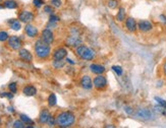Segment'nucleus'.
<instances>
[{"label":"nucleus","instance_id":"nucleus-1","mask_svg":"<svg viewBox=\"0 0 166 128\" xmlns=\"http://www.w3.org/2000/svg\"><path fill=\"white\" fill-rule=\"evenodd\" d=\"M76 121V116L71 112H62L56 117V124L59 127H70Z\"/></svg>","mask_w":166,"mask_h":128},{"label":"nucleus","instance_id":"nucleus-2","mask_svg":"<svg viewBox=\"0 0 166 128\" xmlns=\"http://www.w3.org/2000/svg\"><path fill=\"white\" fill-rule=\"evenodd\" d=\"M35 52L36 55L41 59H46L49 57L50 53H51V49H50V45L44 42L42 39L38 40L35 44Z\"/></svg>","mask_w":166,"mask_h":128},{"label":"nucleus","instance_id":"nucleus-3","mask_svg":"<svg viewBox=\"0 0 166 128\" xmlns=\"http://www.w3.org/2000/svg\"><path fill=\"white\" fill-rule=\"evenodd\" d=\"M76 53L80 58H82L83 60L86 61L93 60L96 56L95 51L93 49H91L90 47L85 46V45H80L79 47H77Z\"/></svg>","mask_w":166,"mask_h":128},{"label":"nucleus","instance_id":"nucleus-4","mask_svg":"<svg viewBox=\"0 0 166 128\" xmlns=\"http://www.w3.org/2000/svg\"><path fill=\"white\" fill-rule=\"evenodd\" d=\"M93 84L95 87V89H97L99 90H104L107 87V79L103 74H98L97 76L94 78Z\"/></svg>","mask_w":166,"mask_h":128},{"label":"nucleus","instance_id":"nucleus-5","mask_svg":"<svg viewBox=\"0 0 166 128\" xmlns=\"http://www.w3.org/2000/svg\"><path fill=\"white\" fill-rule=\"evenodd\" d=\"M35 18V15L33 12L29 11V10H23L20 13V17L18 20H20V23H30L31 21H33Z\"/></svg>","mask_w":166,"mask_h":128},{"label":"nucleus","instance_id":"nucleus-6","mask_svg":"<svg viewBox=\"0 0 166 128\" xmlns=\"http://www.w3.org/2000/svg\"><path fill=\"white\" fill-rule=\"evenodd\" d=\"M125 29L130 32V33H135L138 30V23L136 21V20L133 17H127L125 18Z\"/></svg>","mask_w":166,"mask_h":128},{"label":"nucleus","instance_id":"nucleus-7","mask_svg":"<svg viewBox=\"0 0 166 128\" xmlns=\"http://www.w3.org/2000/svg\"><path fill=\"white\" fill-rule=\"evenodd\" d=\"M138 29L143 33H148L153 29V25H152L151 21L149 20H140L138 23Z\"/></svg>","mask_w":166,"mask_h":128},{"label":"nucleus","instance_id":"nucleus-8","mask_svg":"<svg viewBox=\"0 0 166 128\" xmlns=\"http://www.w3.org/2000/svg\"><path fill=\"white\" fill-rule=\"evenodd\" d=\"M8 46L13 50H20L21 47V40L17 36H11L8 38Z\"/></svg>","mask_w":166,"mask_h":128},{"label":"nucleus","instance_id":"nucleus-9","mask_svg":"<svg viewBox=\"0 0 166 128\" xmlns=\"http://www.w3.org/2000/svg\"><path fill=\"white\" fill-rule=\"evenodd\" d=\"M42 40L44 42H46L47 44H52L53 41H54V35L51 31L49 30V29H45V30H43L42 32Z\"/></svg>","mask_w":166,"mask_h":128},{"label":"nucleus","instance_id":"nucleus-10","mask_svg":"<svg viewBox=\"0 0 166 128\" xmlns=\"http://www.w3.org/2000/svg\"><path fill=\"white\" fill-rule=\"evenodd\" d=\"M81 87L85 90H91L94 87L93 81H92V78H91L90 75H87V74H86V75L82 77L81 78Z\"/></svg>","mask_w":166,"mask_h":128},{"label":"nucleus","instance_id":"nucleus-11","mask_svg":"<svg viewBox=\"0 0 166 128\" xmlns=\"http://www.w3.org/2000/svg\"><path fill=\"white\" fill-rule=\"evenodd\" d=\"M67 55V51L64 48H58L53 53V59L54 60H63Z\"/></svg>","mask_w":166,"mask_h":128},{"label":"nucleus","instance_id":"nucleus-12","mask_svg":"<svg viewBox=\"0 0 166 128\" xmlns=\"http://www.w3.org/2000/svg\"><path fill=\"white\" fill-rule=\"evenodd\" d=\"M18 56L21 60L26 61V62H31L33 60V55L31 54V52L27 49H20L18 52Z\"/></svg>","mask_w":166,"mask_h":128},{"label":"nucleus","instance_id":"nucleus-13","mask_svg":"<svg viewBox=\"0 0 166 128\" xmlns=\"http://www.w3.org/2000/svg\"><path fill=\"white\" fill-rule=\"evenodd\" d=\"M25 31H26V34L28 35L30 38H35V37L38 36V29L35 26L31 25V23H27Z\"/></svg>","mask_w":166,"mask_h":128},{"label":"nucleus","instance_id":"nucleus-14","mask_svg":"<svg viewBox=\"0 0 166 128\" xmlns=\"http://www.w3.org/2000/svg\"><path fill=\"white\" fill-rule=\"evenodd\" d=\"M90 70L92 71L94 74H103L105 72V67L101 64H98V63H93L90 65Z\"/></svg>","mask_w":166,"mask_h":128},{"label":"nucleus","instance_id":"nucleus-15","mask_svg":"<svg viewBox=\"0 0 166 128\" xmlns=\"http://www.w3.org/2000/svg\"><path fill=\"white\" fill-rule=\"evenodd\" d=\"M66 43H67V45H69V46L79 47L80 45L82 44V41H81V39L79 38V36H77V35H74V36L69 37V38L67 39V41H66Z\"/></svg>","mask_w":166,"mask_h":128},{"label":"nucleus","instance_id":"nucleus-16","mask_svg":"<svg viewBox=\"0 0 166 128\" xmlns=\"http://www.w3.org/2000/svg\"><path fill=\"white\" fill-rule=\"evenodd\" d=\"M51 117V114L49 113L48 110H42L41 113H40V116H39V121L40 123L42 124H46L48 122V120Z\"/></svg>","mask_w":166,"mask_h":128},{"label":"nucleus","instance_id":"nucleus-17","mask_svg":"<svg viewBox=\"0 0 166 128\" xmlns=\"http://www.w3.org/2000/svg\"><path fill=\"white\" fill-rule=\"evenodd\" d=\"M23 93L28 97H33V96L37 94V89L34 85H27V87H23Z\"/></svg>","mask_w":166,"mask_h":128},{"label":"nucleus","instance_id":"nucleus-18","mask_svg":"<svg viewBox=\"0 0 166 128\" xmlns=\"http://www.w3.org/2000/svg\"><path fill=\"white\" fill-rule=\"evenodd\" d=\"M136 116L139 118H143V119H150L152 117V113L151 111L147 110V109H141L136 112Z\"/></svg>","mask_w":166,"mask_h":128},{"label":"nucleus","instance_id":"nucleus-19","mask_svg":"<svg viewBox=\"0 0 166 128\" xmlns=\"http://www.w3.org/2000/svg\"><path fill=\"white\" fill-rule=\"evenodd\" d=\"M127 18V14H125V8L124 7H119L118 11H117L116 14V20L118 23H122V21L125 20Z\"/></svg>","mask_w":166,"mask_h":128},{"label":"nucleus","instance_id":"nucleus-20","mask_svg":"<svg viewBox=\"0 0 166 128\" xmlns=\"http://www.w3.org/2000/svg\"><path fill=\"white\" fill-rule=\"evenodd\" d=\"M8 23L10 25V28L12 29L13 31H20V28H21V25H20V20H11L8 21Z\"/></svg>","mask_w":166,"mask_h":128},{"label":"nucleus","instance_id":"nucleus-21","mask_svg":"<svg viewBox=\"0 0 166 128\" xmlns=\"http://www.w3.org/2000/svg\"><path fill=\"white\" fill-rule=\"evenodd\" d=\"M3 4L6 8H9V9H14L17 7V3L14 0H6V1H4Z\"/></svg>","mask_w":166,"mask_h":128},{"label":"nucleus","instance_id":"nucleus-22","mask_svg":"<svg viewBox=\"0 0 166 128\" xmlns=\"http://www.w3.org/2000/svg\"><path fill=\"white\" fill-rule=\"evenodd\" d=\"M56 103H57V99H56V96L54 94H51L48 97V105L50 107H53L56 105Z\"/></svg>","mask_w":166,"mask_h":128},{"label":"nucleus","instance_id":"nucleus-23","mask_svg":"<svg viewBox=\"0 0 166 128\" xmlns=\"http://www.w3.org/2000/svg\"><path fill=\"white\" fill-rule=\"evenodd\" d=\"M112 70H113L118 76L122 75V73H124L122 67H121V66H119V65H113V66H112Z\"/></svg>","mask_w":166,"mask_h":128},{"label":"nucleus","instance_id":"nucleus-24","mask_svg":"<svg viewBox=\"0 0 166 128\" xmlns=\"http://www.w3.org/2000/svg\"><path fill=\"white\" fill-rule=\"evenodd\" d=\"M20 120L23 122H25L26 124H33V120L27 115H23V114H21L20 115Z\"/></svg>","mask_w":166,"mask_h":128},{"label":"nucleus","instance_id":"nucleus-25","mask_svg":"<svg viewBox=\"0 0 166 128\" xmlns=\"http://www.w3.org/2000/svg\"><path fill=\"white\" fill-rule=\"evenodd\" d=\"M53 66H54L55 68H57V69L62 68L64 66V61L63 60H54V62H53Z\"/></svg>","mask_w":166,"mask_h":128},{"label":"nucleus","instance_id":"nucleus-26","mask_svg":"<svg viewBox=\"0 0 166 128\" xmlns=\"http://www.w3.org/2000/svg\"><path fill=\"white\" fill-rule=\"evenodd\" d=\"M118 6V1L117 0H109L108 1V7L111 9H115Z\"/></svg>","mask_w":166,"mask_h":128},{"label":"nucleus","instance_id":"nucleus-27","mask_svg":"<svg viewBox=\"0 0 166 128\" xmlns=\"http://www.w3.org/2000/svg\"><path fill=\"white\" fill-rule=\"evenodd\" d=\"M8 38H9V36L6 32H4V31L0 32V42H5L6 40H8Z\"/></svg>","mask_w":166,"mask_h":128},{"label":"nucleus","instance_id":"nucleus-28","mask_svg":"<svg viewBox=\"0 0 166 128\" xmlns=\"http://www.w3.org/2000/svg\"><path fill=\"white\" fill-rule=\"evenodd\" d=\"M25 122H23L21 120H17V121H14V123H13V127L14 128H23L26 127L25 126Z\"/></svg>","mask_w":166,"mask_h":128},{"label":"nucleus","instance_id":"nucleus-29","mask_svg":"<svg viewBox=\"0 0 166 128\" xmlns=\"http://www.w3.org/2000/svg\"><path fill=\"white\" fill-rule=\"evenodd\" d=\"M50 2H51L52 6L56 7V8H59L61 5H62V1L61 0H50Z\"/></svg>","mask_w":166,"mask_h":128},{"label":"nucleus","instance_id":"nucleus-30","mask_svg":"<svg viewBox=\"0 0 166 128\" xmlns=\"http://www.w3.org/2000/svg\"><path fill=\"white\" fill-rule=\"evenodd\" d=\"M8 89L11 93H13V94H15V93L17 92V84L15 82H11L9 85H8Z\"/></svg>","mask_w":166,"mask_h":128},{"label":"nucleus","instance_id":"nucleus-31","mask_svg":"<svg viewBox=\"0 0 166 128\" xmlns=\"http://www.w3.org/2000/svg\"><path fill=\"white\" fill-rule=\"evenodd\" d=\"M44 11L48 13V14H53V13H54V9H53V7L50 6V5H46V6H44Z\"/></svg>","mask_w":166,"mask_h":128},{"label":"nucleus","instance_id":"nucleus-32","mask_svg":"<svg viewBox=\"0 0 166 128\" xmlns=\"http://www.w3.org/2000/svg\"><path fill=\"white\" fill-rule=\"evenodd\" d=\"M155 101L158 103V105H160V106H162V107H165L166 106V101H164L163 99L161 98H159V97H155Z\"/></svg>","mask_w":166,"mask_h":128},{"label":"nucleus","instance_id":"nucleus-33","mask_svg":"<svg viewBox=\"0 0 166 128\" xmlns=\"http://www.w3.org/2000/svg\"><path fill=\"white\" fill-rule=\"evenodd\" d=\"M0 97L1 98H8V99H12L13 98V93H7V92H3L0 94Z\"/></svg>","mask_w":166,"mask_h":128},{"label":"nucleus","instance_id":"nucleus-34","mask_svg":"<svg viewBox=\"0 0 166 128\" xmlns=\"http://www.w3.org/2000/svg\"><path fill=\"white\" fill-rule=\"evenodd\" d=\"M33 3H34L35 6L39 8V7H41V6L44 5V1H43V0H34Z\"/></svg>","mask_w":166,"mask_h":128},{"label":"nucleus","instance_id":"nucleus-35","mask_svg":"<svg viewBox=\"0 0 166 128\" xmlns=\"http://www.w3.org/2000/svg\"><path fill=\"white\" fill-rule=\"evenodd\" d=\"M55 123H56V119H54V117H53V116L51 115V117H50L49 120H48L47 124L49 125V126H54Z\"/></svg>","mask_w":166,"mask_h":128},{"label":"nucleus","instance_id":"nucleus-36","mask_svg":"<svg viewBox=\"0 0 166 128\" xmlns=\"http://www.w3.org/2000/svg\"><path fill=\"white\" fill-rule=\"evenodd\" d=\"M57 21H59V17H56V15H54V14L50 15V23H57Z\"/></svg>","mask_w":166,"mask_h":128},{"label":"nucleus","instance_id":"nucleus-37","mask_svg":"<svg viewBox=\"0 0 166 128\" xmlns=\"http://www.w3.org/2000/svg\"><path fill=\"white\" fill-rule=\"evenodd\" d=\"M125 112H127V113L128 114V115H132V114H133V110L132 108H130V107H125Z\"/></svg>","mask_w":166,"mask_h":128},{"label":"nucleus","instance_id":"nucleus-38","mask_svg":"<svg viewBox=\"0 0 166 128\" xmlns=\"http://www.w3.org/2000/svg\"><path fill=\"white\" fill-rule=\"evenodd\" d=\"M160 20H161L163 21V23H166V17H165V15H163V14L160 15Z\"/></svg>","mask_w":166,"mask_h":128},{"label":"nucleus","instance_id":"nucleus-39","mask_svg":"<svg viewBox=\"0 0 166 128\" xmlns=\"http://www.w3.org/2000/svg\"><path fill=\"white\" fill-rule=\"evenodd\" d=\"M163 70H164V74L166 75V62H165V64H164V66H163Z\"/></svg>","mask_w":166,"mask_h":128},{"label":"nucleus","instance_id":"nucleus-40","mask_svg":"<svg viewBox=\"0 0 166 128\" xmlns=\"http://www.w3.org/2000/svg\"><path fill=\"white\" fill-rule=\"evenodd\" d=\"M4 4H2V5H0V9H2V8H4Z\"/></svg>","mask_w":166,"mask_h":128},{"label":"nucleus","instance_id":"nucleus-41","mask_svg":"<svg viewBox=\"0 0 166 128\" xmlns=\"http://www.w3.org/2000/svg\"><path fill=\"white\" fill-rule=\"evenodd\" d=\"M1 1H2V0H0V2H1Z\"/></svg>","mask_w":166,"mask_h":128}]
</instances>
